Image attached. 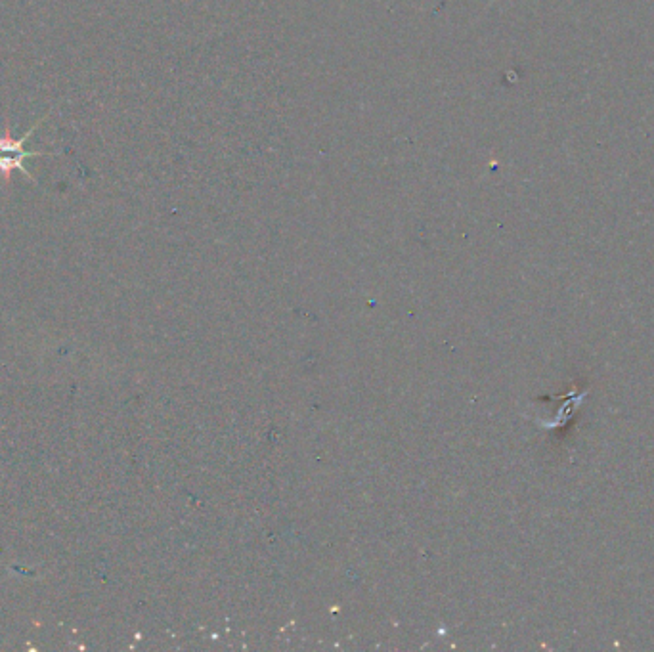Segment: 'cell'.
Listing matches in <instances>:
<instances>
[{
  "mask_svg": "<svg viewBox=\"0 0 654 652\" xmlns=\"http://www.w3.org/2000/svg\"><path fill=\"white\" fill-rule=\"evenodd\" d=\"M43 121L44 119H41L31 131L25 132V136L20 138V140H16L12 136V129L10 127L4 129V136H0V174H2V178L6 182L12 178L14 171H22L25 176H29L33 180V176L23 167V159H27V157H41V155H52V153L25 152L23 150V144L31 138V134L37 131V127Z\"/></svg>",
  "mask_w": 654,
  "mask_h": 652,
  "instance_id": "obj_1",
  "label": "cell"
}]
</instances>
